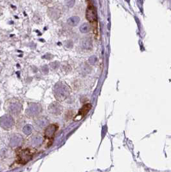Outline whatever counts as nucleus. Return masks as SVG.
<instances>
[{
    "label": "nucleus",
    "instance_id": "obj_1",
    "mask_svg": "<svg viewBox=\"0 0 171 172\" xmlns=\"http://www.w3.org/2000/svg\"><path fill=\"white\" fill-rule=\"evenodd\" d=\"M4 108L8 114L12 115H18L21 112L22 105L16 99H9L5 103Z\"/></svg>",
    "mask_w": 171,
    "mask_h": 172
},
{
    "label": "nucleus",
    "instance_id": "obj_2",
    "mask_svg": "<svg viewBox=\"0 0 171 172\" xmlns=\"http://www.w3.org/2000/svg\"><path fill=\"white\" fill-rule=\"evenodd\" d=\"M15 125V121L13 117L6 113L0 118V126L4 130L9 131L12 130Z\"/></svg>",
    "mask_w": 171,
    "mask_h": 172
},
{
    "label": "nucleus",
    "instance_id": "obj_3",
    "mask_svg": "<svg viewBox=\"0 0 171 172\" xmlns=\"http://www.w3.org/2000/svg\"><path fill=\"white\" fill-rule=\"evenodd\" d=\"M33 153L29 149H25L19 151L18 154V162L21 164H26L32 159Z\"/></svg>",
    "mask_w": 171,
    "mask_h": 172
},
{
    "label": "nucleus",
    "instance_id": "obj_4",
    "mask_svg": "<svg viewBox=\"0 0 171 172\" xmlns=\"http://www.w3.org/2000/svg\"><path fill=\"white\" fill-rule=\"evenodd\" d=\"M23 142L22 137L19 134H12L10 137L9 146L12 148L19 147L21 145Z\"/></svg>",
    "mask_w": 171,
    "mask_h": 172
},
{
    "label": "nucleus",
    "instance_id": "obj_5",
    "mask_svg": "<svg viewBox=\"0 0 171 172\" xmlns=\"http://www.w3.org/2000/svg\"><path fill=\"white\" fill-rule=\"evenodd\" d=\"M91 108V104H86L84 105L83 107L81 108L79 112L78 113V114L75 118V121H79V120L83 119L89 112V111L90 110Z\"/></svg>",
    "mask_w": 171,
    "mask_h": 172
},
{
    "label": "nucleus",
    "instance_id": "obj_6",
    "mask_svg": "<svg viewBox=\"0 0 171 172\" xmlns=\"http://www.w3.org/2000/svg\"><path fill=\"white\" fill-rule=\"evenodd\" d=\"M57 128L58 126L55 125H52L48 126L46 129L45 130V132H44V135H45V137L49 139H52Z\"/></svg>",
    "mask_w": 171,
    "mask_h": 172
},
{
    "label": "nucleus",
    "instance_id": "obj_7",
    "mask_svg": "<svg viewBox=\"0 0 171 172\" xmlns=\"http://www.w3.org/2000/svg\"><path fill=\"white\" fill-rule=\"evenodd\" d=\"M48 14L50 18L53 19H57L58 18H59L61 15L60 10L56 6L50 7L48 9Z\"/></svg>",
    "mask_w": 171,
    "mask_h": 172
},
{
    "label": "nucleus",
    "instance_id": "obj_8",
    "mask_svg": "<svg viewBox=\"0 0 171 172\" xmlns=\"http://www.w3.org/2000/svg\"><path fill=\"white\" fill-rule=\"evenodd\" d=\"M81 47L84 50H89L93 48V43L90 37H86L81 41Z\"/></svg>",
    "mask_w": 171,
    "mask_h": 172
},
{
    "label": "nucleus",
    "instance_id": "obj_9",
    "mask_svg": "<svg viewBox=\"0 0 171 172\" xmlns=\"http://www.w3.org/2000/svg\"><path fill=\"white\" fill-rule=\"evenodd\" d=\"M86 18L91 22H95L97 20V15L93 9L88 8L86 11Z\"/></svg>",
    "mask_w": 171,
    "mask_h": 172
},
{
    "label": "nucleus",
    "instance_id": "obj_10",
    "mask_svg": "<svg viewBox=\"0 0 171 172\" xmlns=\"http://www.w3.org/2000/svg\"><path fill=\"white\" fill-rule=\"evenodd\" d=\"M37 106L36 104H31L29 105L28 109L26 110V114L28 116H33V115H35L37 113V111H36L35 110H37Z\"/></svg>",
    "mask_w": 171,
    "mask_h": 172
},
{
    "label": "nucleus",
    "instance_id": "obj_11",
    "mask_svg": "<svg viewBox=\"0 0 171 172\" xmlns=\"http://www.w3.org/2000/svg\"><path fill=\"white\" fill-rule=\"evenodd\" d=\"M80 22V18L78 16H72L68 19V25L74 27L77 25L78 23Z\"/></svg>",
    "mask_w": 171,
    "mask_h": 172
},
{
    "label": "nucleus",
    "instance_id": "obj_12",
    "mask_svg": "<svg viewBox=\"0 0 171 172\" xmlns=\"http://www.w3.org/2000/svg\"><path fill=\"white\" fill-rule=\"evenodd\" d=\"M90 26L88 23H84L80 27V30L82 33H88L89 32V31H90Z\"/></svg>",
    "mask_w": 171,
    "mask_h": 172
},
{
    "label": "nucleus",
    "instance_id": "obj_13",
    "mask_svg": "<svg viewBox=\"0 0 171 172\" xmlns=\"http://www.w3.org/2000/svg\"><path fill=\"white\" fill-rule=\"evenodd\" d=\"M23 131L24 133H25V134H26V135H29L32 131V127L30 125H26V126L24 127Z\"/></svg>",
    "mask_w": 171,
    "mask_h": 172
},
{
    "label": "nucleus",
    "instance_id": "obj_14",
    "mask_svg": "<svg viewBox=\"0 0 171 172\" xmlns=\"http://www.w3.org/2000/svg\"><path fill=\"white\" fill-rule=\"evenodd\" d=\"M88 61H89V63H90V64L94 65L95 64L97 63V57L96 56H91V57H90V58H89Z\"/></svg>",
    "mask_w": 171,
    "mask_h": 172
},
{
    "label": "nucleus",
    "instance_id": "obj_15",
    "mask_svg": "<svg viewBox=\"0 0 171 172\" xmlns=\"http://www.w3.org/2000/svg\"><path fill=\"white\" fill-rule=\"evenodd\" d=\"M75 0H65V4L68 7H73V5H75Z\"/></svg>",
    "mask_w": 171,
    "mask_h": 172
},
{
    "label": "nucleus",
    "instance_id": "obj_16",
    "mask_svg": "<svg viewBox=\"0 0 171 172\" xmlns=\"http://www.w3.org/2000/svg\"><path fill=\"white\" fill-rule=\"evenodd\" d=\"M59 64L57 63V62H54V63H51V67H52V68H53V69H56V68H57L58 67H59Z\"/></svg>",
    "mask_w": 171,
    "mask_h": 172
},
{
    "label": "nucleus",
    "instance_id": "obj_17",
    "mask_svg": "<svg viewBox=\"0 0 171 172\" xmlns=\"http://www.w3.org/2000/svg\"><path fill=\"white\" fill-rule=\"evenodd\" d=\"M39 1L41 3H43V4L46 5V4H48V3H50L51 1H52V0H39Z\"/></svg>",
    "mask_w": 171,
    "mask_h": 172
}]
</instances>
